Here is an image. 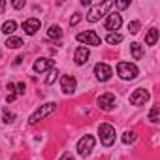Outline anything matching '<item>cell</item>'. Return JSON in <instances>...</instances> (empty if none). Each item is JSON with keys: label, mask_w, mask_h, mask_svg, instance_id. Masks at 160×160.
<instances>
[{"label": "cell", "mask_w": 160, "mask_h": 160, "mask_svg": "<svg viewBox=\"0 0 160 160\" xmlns=\"http://www.w3.org/2000/svg\"><path fill=\"white\" fill-rule=\"evenodd\" d=\"M94 143H96V139H94L92 136H83L81 139L77 141V152L81 154L83 158H85V156H89V154H91V151L94 149Z\"/></svg>", "instance_id": "cell-5"}, {"label": "cell", "mask_w": 160, "mask_h": 160, "mask_svg": "<svg viewBox=\"0 0 160 160\" xmlns=\"http://www.w3.org/2000/svg\"><path fill=\"white\" fill-rule=\"evenodd\" d=\"M60 160H75V158H73L70 152H66V154H62V156H60Z\"/></svg>", "instance_id": "cell-30"}, {"label": "cell", "mask_w": 160, "mask_h": 160, "mask_svg": "<svg viewBox=\"0 0 160 160\" xmlns=\"http://www.w3.org/2000/svg\"><path fill=\"white\" fill-rule=\"evenodd\" d=\"M136 141V132H132V130H128V132H124L122 134V143H134Z\"/></svg>", "instance_id": "cell-22"}, {"label": "cell", "mask_w": 160, "mask_h": 160, "mask_svg": "<svg viewBox=\"0 0 160 160\" xmlns=\"http://www.w3.org/2000/svg\"><path fill=\"white\" fill-rule=\"evenodd\" d=\"M23 6H25V2H23V0H17V2H13V8H15V10H21Z\"/></svg>", "instance_id": "cell-29"}, {"label": "cell", "mask_w": 160, "mask_h": 160, "mask_svg": "<svg viewBox=\"0 0 160 160\" xmlns=\"http://www.w3.org/2000/svg\"><path fill=\"white\" fill-rule=\"evenodd\" d=\"M98 134H100V141H102V145L111 147V145L115 143V128H113L111 124H108V122L100 124Z\"/></svg>", "instance_id": "cell-3"}, {"label": "cell", "mask_w": 160, "mask_h": 160, "mask_svg": "<svg viewBox=\"0 0 160 160\" xmlns=\"http://www.w3.org/2000/svg\"><path fill=\"white\" fill-rule=\"evenodd\" d=\"M13 119H15V115H13V113H10V111H4V119H2L4 122H8V124H10V122H13Z\"/></svg>", "instance_id": "cell-25"}, {"label": "cell", "mask_w": 160, "mask_h": 160, "mask_svg": "<svg viewBox=\"0 0 160 160\" xmlns=\"http://www.w3.org/2000/svg\"><path fill=\"white\" fill-rule=\"evenodd\" d=\"M25 91H27V89H25V83H19L15 92H17V94H25Z\"/></svg>", "instance_id": "cell-28"}, {"label": "cell", "mask_w": 160, "mask_h": 160, "mask_svg": "<svg viewBox=\"0 0 160 160\" xmlns=\"http://www.w3.org/2000/svg\"><path fill=\"white\" fill-rule=\"evenodd\" d=\"M94 75H96L98 81H108V79L113 75V70H111L109 64H106V62H98V64L94 66Z\"/></svg>", "instance_id": "cell-7"}, {"label": "cell", "mask_w": 160, "mask_h": 160, "mask_svg": "<svg viewBox=\"0 0 160 160\" xmlns=\"http://www.w3.org/2000/svg\"><path fill=\"white\" fill-rule=\"evenodd\" d=\"M98 108L100 109H104V111H111L113 108H115V94H111V92H104V94H100L98 96Z\"/></svg>", "instance_id": "cell-8"}, {"label": "cell", "mask_w": 160, "mask_h": 160, "mask_svg": "<svg viewBox=\"0 0 160 160\" xmlns=\"http://www.w3.org/2000/svg\"><path fill=\"white\" fill-rule=\"evenodd\" d=\"M57 77H58V70H57V68H51V72H49V75H47V79H45V83H47V85H53Z\"/></svg>", "instance_id": "cell-23"}, {"label": "cell", "mask_w": 160, "mask_h": 160, "mask_svg": "<svg viewBox=\"0 0 160 160\" xmlns=\"http://www.w3.org/2000/svg\"><path fill=\"white\" fill-rule=\"evenodd\" d=\"M79 21H81V15H79V13H73V17H72V21H70V25L73 27V25H77Z\"/></svg>", "instance_id": "cell-27"}, {"label": "cell", "mask_w": 160, "mask_h": 160, "mask_svg": "<svg viewBox=\"0 0 160 160\" xmlns=\"http://www.w3.org/2000/svg\"><path fill=\"white\" fill-rule=\"evenodd\" d=\"M158 117H160V106H154L149 113V121L151 122H158Z\"/></svg>", "instance_id": "cell-21"}, {"label": "cell", "mask_w": 160, "mask_h": 160, "mask_svg": "<svg viewBox=\"0 0 160 160\" xmlns=\"http://www.w3.org/2000/svg\"><path fill=\"white\" fill-rule=\"evenodd\" d=\"M81 6H91V0H81Z\"/></svg>", "instance_id": "cell-34"}, {"label": "cell", "mask_w": 160, "mask_h": 160, "mask_svg": "<svg viewBox=\"0 0 160 160\" xmlns=\"http://www.w3.org/2000/svg\"><path fill=\"white\" fill-rule=\"evenodd\" d=\"M130 51H132L134 60H139V58H141V45H139L138 42H132V43H130Z\"/></svg>", "instance_id": "cell-20"}, {"label": "cell", "mask_w": 160, "mask_h": 160, "mask_svg": "<svg viewBox=\"0 0 160 160\" xmlns=\"http://www.w3.org/2000/svg\"><path fill=\"white\" fill-rule=\"evenodd\" d=\"M6 100H8V102H13V100H15V94H8Z\"/></svg>", "instance_id": "cell-32"}, {"label": "cell", "mask_w": 160, "mask_h": 160, "mask_svg": "<svg viewBox=\"0 0 160 160\" xmlns=\"http://www.w3.org/2000/svg\"><path fill=\"white\" fill-rule=\"evenodd\" d=\"M156 42H158V30L156 28H151L145 34V43L147 45H156Z\"/></svg>", "instance_id": "cell-15"}, {"label": "cell", "mask_w": 160, "mask_h": 160, "mask_svg": "<svg viewBox=\"0 0 160 160\" xmlns=\"http://www.w3.org/2000/svg\"><path fill=\"white\" fill-rule=\"evenodd\" d=\"M40 27H42V23H40V19H36V17H30V19L23 21V30H25L28 36H34V34L40 30Z\"/></svg>", "instance_id": "cell-12"}, {"label": "cell", "mask_w": 160, "mask_h": 160, "mask_svg": "<svg viewBox=\"0 0 160 160\" xmlns=\"http://www.w3.org/2000/svg\"><path fill=\"white\" fill-rule=\"evenodd\" d=\"M6 45H8L10 49H19V47L23 45V40L17 38V36H10V38L6 40Z\"/></svg>", "instance_id": "cell-18"}, {"label": "cell", "mask_w": 160, "mask_h": 160, "mask_svg": "<svg viewBox=\"0 0 160 160\" xmlns=\"http://www.w3.org/2000/svg\"><path fill=\"white\" fill-rule=\"evenodd\" d=\"M21 62H23V57H17V58H15V62H13V64H15V66H17V64H21Z\"/></svg>", "instance_id": "cell-33"}, {"label": "cell", "mask_w": 160, "mask_h": 160, "mask_svg": "<svg viewBox=\"0 0 160 160\" xmlns=\"http://www.w3.org/2000/svg\"><path fill=\"white\" fill-rule=\"evenodd\" d=\"M77 42H81V43H85V45H100V43H102L100 36H98L94 30L79 32V34H77Z\"/></svg>", "instance_id": "cell-6"}, {"label": "cell", "mask_w": 160, "mask_h": 160, "mask_svg": "<svg viewBox=\"0 0 160 160\" xmlns=\"http://www.w3.org/2000/svg\"><path fill=\"white\" fill-rule=\"evenodd\" d=\"M128 30H130V34H138V32H139V21L128 23Z\"/></svg>", "instance_id": "cell-24"}, {"label": "cell", "mask_w": 160, "mask_h": 160, "mask_svg": "<svg viewBox=\"0 0 160 160\" xmlns=\"http://www.w3.org/2000/svg\"><path fill=\"white\" fill-rule=\"evenodd\" d=\"M109 8H113V2H111V0H108V2H102V4L91 8V12L87 13V21H89V23H96V21H100V19L106 15V12H108Z\"/></svg>", "instance_id": "cell-2"}, {"label": "cell", "mask_w": 160, "mask_h": 160, "mask_svg": "<svg viewBox=\"0 0 160 160\" xmlns=\"http://www.w3.org/2000/svg\"><path fill=\"white\" fill-rule=\"evenodd\" d=\"M121 25H122V17H121V13H119V12H111V13L108 15V19H106V30H109V32L119 30Z\"/></svg>", "instance_id": "cell-9"}, {"label": "cell", "mask_w": 160, "mask_h": 160, "mask_svg": "<svg viewBox=\"0 0 160 160\" xmlns=\"http://www.w3.org/2000/svg\"><path fill=\"white\" fill-rule=\"evenodd\" d=\"M106 42H108L109 45H117V43H121V42H122V36H121V34H117V32H109V34H108V38H106Z\"/></svg>", "instance_id": "cell-19"}, {"label": "cell", "mask_w": 160, "mask_h": 160, "mask_svg": "<svg viewBox=\"0 0 160 160\" xmlns=\"http://www.w3.org/2000/svg\"><path fill=\"white\" fill-rule=\"evenodd\" d=\"M149 98H151L149 91H145V89H136V91L130 94V104H132V106H143Z\"/></svg>", "instance_id": "cell-10"}, {"label": "cell", "mask_w": 160, "mask_h": 160, "mask_svg": "<svg viewBox=\"0 0 160 160\" xmlns=\"http://www.w3.org/2000/svg\"><path fill=\"white\" fill-rule=\"evenodd\" d=\"M89 57H91V51H89L85 45H79V47L75 49L73 60H75V64H77V66H83V64L89 60Z\"/></svg>", "instance_id": "cell-13"}, {"label": "cell", "mask_w": 160, "mask_h": 160, "mask_svg": "<svg viewBox=\"0 0 160 160\" xmlns=\"http://www.w3.org/2000/svg\"><path fill=\"white\" fill-rule=\"evenodd\" d=\"M4 10H6V2H4V0H0V13H4Z\"/></svg>", "instance_id": "cell-31"}, {"label": "cell", "mask_w": 160, "mask_h": 160, "mask_svg": "<svg viewBox=\"0 0 160 160\" xmlns=\"http://www.w3.org/2000/svg\"><path fill=\"white\" fill-rule=\"evenodd\" d=\"M15 28H17V23H15L13 19L6 21V23L2 25V32H4V34H8V36H12V34L15 32Z\"/></svg>", "instance_id": "cell-16"}, {"label": "cell", "mask_w": 160, "mask_h": 160, "mask_svg": "<svg viewBox=\"0 0 160 160\" xmlns=\"http://www.w3.org/2000/svg\"><path fill=\"white\" fill-rule=\"evenodd\" d=\"M55 108H57V104L55 102H49V104H43L42 108H38L32 115H30V119H28V122L30 124H36L38 121H42V119H45L47 115H51L53 111H55Z\"/></svg>", "instance_id": "cell-4"}, {"label": "cell", "mask_w": 160, "mask_h": 160, "mask_svg": "<svg viewBox=\"0 0 160 160\" xmlns=\"http://www.w3.org/2000/svg\"><path fill=\"white\" fill-rule=\"evenodd\" d=\"M0 57H2V53H0Z\"/></svg>", "instance_id": "cell-35"}, {"label": "cell", "mask_w": 160, "mask_h": 160, "mask_svg": "<svg viewBox=\"0 0 160 160\" xmlns=\"http://www.w3.org/2000/svg\"><path fill=\"white\" fill-rule=\"evenodd\" d=\"M115 6H117L119 10H126V8L130 6V2H128V0H119V2H117Z\"/></svg>", "instance_id": "cell-26"}, {"label": "cell", "mask_w": 160, "mask_h": 160, "mask_svg": "<svg viewBox=\"0 0 160 160\" xmlns=\"http://www.w3.org/2000/svg\"><path fill=\"white\" fill-rule=\"evenodd\" d=\"M117 73H119L121 79H124V81H132V79L138 77L139 70H138V66L132 64V62H119V64H117Z\"/></svg>", "instance_id": "cell-1"}, {"label": "cell", "mask_w": 160, "mask_h": 160, "mask_svg": "<svg viewBox=\"0 0 160 160\" xmlns=\"http://www.w3.org/2000/svg\"><path fill=\"white\" fill-rule=\"evenodd\" d=\"M53 66H55V62H53L51 58H38V60L34 62L32 70H34L36 73H42V72H45V70H51Z\"/></svg>", "instance_id": "cell-14"}, {"label": "cell", "mask_w": 160, "mask_h": 160, "mask_svg": "<svg viewBox=\"0 0 160 160\" xmlns=\"http://www.w3.org/2000/svg\"><path fill=\"white\" fill-rule=\"evenodd\" d=\"M47 36L53 38V40H60V38H62V30H60V27H58V25H51L49 30H47Z\"/></svg>", "instance_id": "cell-17"}, {"label": "cell", "mask_w": 160, "mask_h": 160, "mask_svg": "<svg viewBox=\"0 0 160 160\" xmlns=\"http://www.w3.org/2000/svg\"><path fill=\"white\" fill-rule=\"evenodd\" d=\"M60 87H62V92H64V94H73V92H75V87H77L75 77H73V75H62Z\"/></svg>", "instance_id": "cell-11"}]
</instances>
